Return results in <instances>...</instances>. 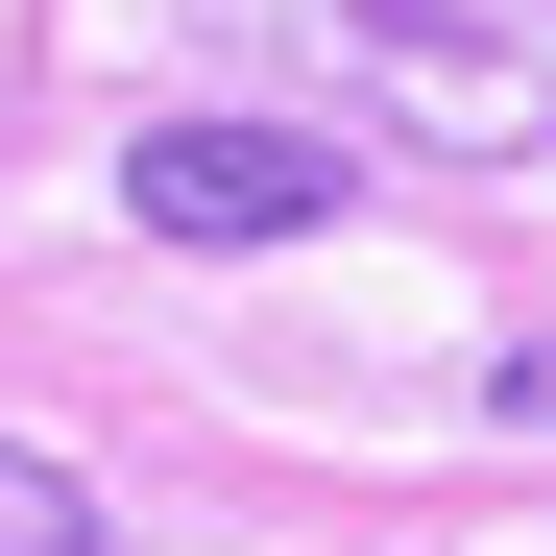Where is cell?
I'll return each mask as SVG.
<instances>
[{
	"instance_id": "cell-1",
	"label": "cell",
	"mask_w": 556,
	"mask_h": 556,
	"mask_svg": "<svg viewBox=\"0 0 556 556\" xmlns=\"http://www.w3.org/2000/svg\"><path fill=\"white\" fill-rule=\"evenodd\" d=\"M339 194H363V169L291 146V122H146V146H122V218H146V242H315Z\"/></svg>"
},
{
	"instance_id": "cell-2",
	"label": "cell",
	"mask_w": 556,
	"mask_h": 556,
	"mask_svg": "<svg viewBox=\"0 0 556 556\" xmlns=\"http://www.w3.org/2000/svg\"><path fill=\"white\" fill-rule=\"evenodd\" d=\"M291 25L363 49L435 146H532V25H508V0H291Z\"/></svg>"
},
{
	"instance_id": "cell-3",
	"label": "cell",
	"mask_w": 556,
	"mask_h": 556,
	"mask_svg": "<svg viewBox=\"0 0 556 556\" xmlns=\"http://www.w3.org/2000/svg\"><path fill=\"white\" fill-rule=\"evenodd\" d=\"M0 556H98V484H73L49 435H0Z\"/></svg>"
}]
</instances>
